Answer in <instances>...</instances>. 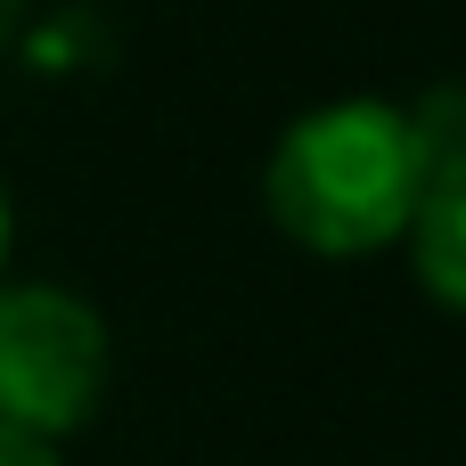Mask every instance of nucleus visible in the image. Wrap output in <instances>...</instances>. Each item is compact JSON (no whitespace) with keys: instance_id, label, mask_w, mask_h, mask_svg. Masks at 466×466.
<instances>
[{"instance_id":"obj_1","label":"nucleus","mask_w":466,"mask_h":466,"mask_svg":"<svg viewBox=\"0 0 466 466\" xmlns=\"http://www.w3.org/2000/svg\"><path fill=\"white\" fill-rule=\"evenodd\" d=\"M426 188H434L426 139H418L410 106H393V98H328V106L295 115L262 164L270 221L303 254H328V262L410 246Z\"/></svg>"},{"instance_id":"obj_2","label":"nucleus","mask_w":466,"mask_h":466,"mask_svg":"<svg viewBox=\"0 0 466 466\" xmlns=\"http://www.w3.org/2000/svg\"><path fill=\"white\" fill-rule=\"evenodd\" d=\"M106 319L49 279H0V426L66 442L106 401Z\"/></svg>"},{"instance_id":"obj_3","label":"nucleus","mask_w":466,"mask_h":466,"mask_svg":"<svg viewBox=\"0 0 466 466\" xmlns=\"http://www.w3.org/2000/svg\"><path fill=\"white\" fill-rule=\"evenodd\" d=\"M410 262H418L426 295L466 319V164L434 172V188H426V205L410 221Z\"/></svg>"},{"instance_id":"obj_4","label":"nucleus","mask_w":466,"mask_h":466,"mask_svg":"<svg viewBox=\"0 0 466 466\" xmlns=\"http://www.w3.org/2000/svg\"><path fill=\"white\" fill-rule=\"evenodd\" d=\"M0 466H66V459H57V442H33V434L0 426Z\"/></svg>"},{"instance_id":"obj_5","label":"nucleus","mask_w":466,"mask_h":466,"mask_svg":"<svg viewBox=\"0 0 466 466\" xmlns=\"http://www.w3.org/2000/svg\"><path fill=\"white\" fill-rule=\"evenodd\" d=\"M8 229H16V213H8V180H0V270H8Z\"/></svg>"},{"instance_id":"obj_6","label":"nucleus","mask_w":466,"mask_h":466,"mask_svg":"<svg viewBox=\"0 0 466 466\" xmlns=\"http://www.w3.org/2000/svg\"><path fill=\"white\" fill-rule=\"evenodd\" d=\"M16 25H25V0H0V41H8Z\"/></svg>"}]
</instances>
